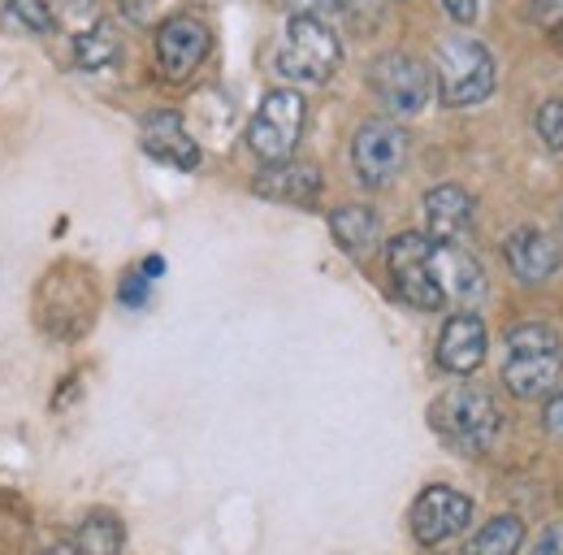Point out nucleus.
<instances>
[{"mask_svg":"<svg viewBox=\"0 0 563 555\" xmlns=\"http://www.w3.org/2000/svg\"><path fill=\"white\" fill-rule=\"evenodd\" d=\"M429 421L442 434V443H451L464 456H482V451H490L494 434L503 425V413H498L490 391H482V387H455V391H446L429 409Z\"/></svg>","mask_w":563,"mask_h":555,"instance_id":"nucleus-1","label":"nucleus"},{"mask_svg":"<svg viewBox=\"0 0 563 555\" xmlns=\"http://www.w3.org/2000/svg\"><path fill=\"white\" fill-rule=\"evenodd\" d=\"M560 378V339L551 326H516L507 335V360H503V382L516 400H538L551 391Z\"/></svg>","mask_w":563,"mask_h":555,"instance_id":"nucleus-2","label":"nucleus"},{"mask_svg":"<svg viewBox=\"0 0 563 555\" xmlns=\"http://www.w3.org/2000/svg\"><path fill=\"white\" fill-rule=\"evenodd\" d=\"M438 96L446 109H468V105H482L494 91V57L486 44L468 40V35H455L438 48Z\"/></svg>","mask_w":563,"mask_h":555,"instance_id":"nucleus-3","label":"nucleus"},{"mask_svg":"<svg viewBox=\"0 0 563 555\" xmlns=\"http://www.w3.org/2000/svg\"><path fill=\"white\" fill-rule=\"evenodd\" d=\"M339 35L321 18H290L278 44V74L290 83H325L339 69Z\"/></svg>","mask_w":563,"mask_h":555,"instance_id":"nucleus-4","label":"nucleus"},{"mask_svg":"<svg viewBox=\"0 0 563 555\" xmlns=\"http://www.w3.org/2000/svg\"><path fill=\"white\" fill-rule=\"evenodd\" d=\"M303 135V96L295 87H278L261 100L252 127H247V143L265 165H278L295 156V143Z\"/></svg>","mask_w":563,"mask_h":555,"instance_id":"nucleus-5","label":"nucleus"},{"mask_svg":"<svg viewBox=\"0 0 563 555\" xmlns=\"http://www.w3.org/2000/svg\"><path fill=\"white\" fill-rule=\"evenodd\" d=\"M352 165H355V178L364 187H390L404 165H408V135L399 122L390 118H373L364 122L352 139Z\"/></svg>","mask_w":563,"mask_h":555,"instance_id":"nucleus-6","label":"nucleus"},{"mask_svg":"<svg viewBox=\"0 0 563 555\" xmlns=\"http://www.w3.org/2000/svg\"><path fill=\"white\" fill-rule=\"evenodd\" d=\"M386 265H390V278H395V291L421 308V313H433L442 308V291L433 282V243L417 235V230H404L399 239H390L386 248Z\"/></svg>","mask_w":563,"mask_h":555,"instance_id":"nucleus-7","label":"nucleus"},{"mask_svg":"<svg viewBox=\"0 0 563 555\" xmlns=\"http://www.w3.org/2000/svg\"><path fill=\"white\" fill-rule=\"evenodd\" d=\"M373 91L382 100L386 113L395 118H417L424 105H429V91H433V78L424 62L408 57V53H386L377 66H373Z\"/></svg>","mask_w":563,"mask_h":555,"instance_id":"nucleus-8","label":"nucleus"},{"mask_svg":"<svg viewBox=\"0 0 563 555\" xmlns=\"http://www.w3.org/2000/svg\"><path fill=\"white\" fill-rule=\"evenodd\" d=\"M209 48H212V35L209 26H205V18H196V13H174L156 31V62H161V74L169 83L191 78L200 69V62L209 57Z\"/></svg>","mask_w":563,"mask_h":555,"instance_id":"nucleus-9","label":"nucleus"},{"mask_svg":"<svg viewBox=\"0 0 563 555\" xmlns=\"http://www.w3.org/2000/svg\"><path fill=\"white\" fill-rule=\"evenodd\" d=\"M473 521V499L455 486H424L421 499L412 503V534L421 547H438L455 534H464Z\"/></svg>","mask_w":563,"mask_h":555,"instance_id":"nucleus-10","label":"nucleus"},{"mask_svg":"<svg viewBox=\"0 0 563 555\" xmlns=\"http://www.w3.org/2000/svg\"><path fill=\"white\" fill-rule=\"evenodd\" d=\"M433 282L442 291V304H460L473 308L486 295V274L482 265L460 248V243H433Z\"/></svg>","mask_w":563,"mask_h":555,"instance_id":"nucleus-11","label":"nucleus"},{"mask_svg":"<svg viewBox=\"0 0 563 555\" xmlns=\"http://www.w3.org/2000/svg\"><path fill=\"white\" fill-rule=\"evenodd\" d=\"M503 252H507V265H511V274L520 278V282H547V278L560 274L563 265L560 243L547 230H538V226L511 230L507 243H503Z\"/></svg>","mask_w":563,"mask_h":555,"instance_id":"nucleus-12","label":"nucleus"},{"mask_svg":"<svg viewBox=\"0 0 563 555\" xmlns=\"http://www.w3.org/2000/svg\"><path fill=\"white\" fill-rule=\"evenodd\" d=\"M482 360H486V326H482V317L455 313V317L442 326V335H438V364H442L446 373L468 378V373L482 369Z\"/></svg>","mask_w":563,"mask_h":555,"instance_id":"nucleus-13","label":"nucleus"},{"mask_svg":"<svg viewBox=\"0 0 563 555\" xmlns=\"http://www.w3.org/2000/svg\"><path fill=\"white\" fill-rule=\"evenodd\" d=\"M140 139H143V152H147L152 161L169 165V170L191 174V170L200 165V143L187 135V127H183L178 113H152V118L143 122Z\"/></svg>","mask_w":563,"mask_h":555,"instance_id":"nucleus-14","label":"nucleus"},{"mask_svg":"<svg viewBox=\"0 0 563 555\" xmlns=\"http://www.w3.org/2000/svg\"><path fill=\"white\" fill-rule=\"evenodd\" d=\"M424 226H429V239L438 243H460L473 226V196L455 183H442L424 196Z\"/></svg>","mask_w":563,"mask_h":555,"instance_id":"nucleus-15","label":"nucleus"},{"mask_svg":"<svg viewBox=\"0 0 563 555\" xmlns=\"http://www.w3.org/2000/svg\"><path fill=\"white\" fill-rule=\"evenodd\" d=\"M256 196L278 200V205L308 208L317 205V196H321V174H317V165H303V161H278L256 178Z\"/></svg>","mask_w":563,"mask_h":555,"instance_id":"nucleus-16","label":"nucleus"},{"mask_svg":"<svg viewBox=\"0 0 563 555\" xmlns=\"http://www.w3.org/2000/svg\"><path fill=\"white\" fill-rule=\"evenodd\" d=\"M330 230H334V239H339V248L343 252H352V257H364V252H373V243L382 239V221H377V213L364 205H343L330 213Z\"/></svg>","mask_w":563,"mask_h":555,"instance_id":"nucleus-17","label":"nucleus"},{"mask_svg":"<svg viewBox=\"0 0 563 555\" xmlns=\"http://www.w3.org/2000/svg\"><path fill=\"white\" fill-rule=\"evenodd\" d=\"M74 57H78V66H82V69H109L118 57H122L118 26L100 18L91 31H82V35L74 40Z\"/></svg>","mask_w":563,"mask_h":555,"instance_id":"nucleus-18","label":"nucleus"},{"mask_svg":"<svg viewBox=\"0 0 563 555\" xmlns=\"http://www.w3.org/2000/svg\"><path fill=\"white\" fill-rule=\"evenodd\" d=\"M520 543H525V521L520 516H494L473 534L464 555H516Z\"/></svg>","mask_w":563,"mask_h":555,"instance_id":"nucleus-19","label":"nucleus"},{"mask_svg":"<svg viewBox=\"0 0 563 555\" xmlns=\"http://www.w3.org/2000/svg\"><path fill=\"white\" fill-rule=\"evenodd\" d=\"M78 555H122V521L109 512H91L78 525Z\"/></svg>","mask_w":563,"mask_h":555,"instance_id":"nucleus-20","label":"nucleus"},{"mask_svg":"<svg viewBox=\"0 0 563 555\" xmlns=\"http://www.w3.org/2000/svg\"><path fill=\"white\" fill-rule=\"evenodd\" d=\"M9 18L18 26H26L31 35H48L53 31V9L48 0H9Z\"/></svg>","mask_w":563,"mask_h":555,"instance_id":"nucleus-21","label":"nucleus"},{"mask_svg":"<svg viewBox=\"0 0 563 555\" xmlns=\"http://www.w3.org/2000/svg\"><path fill=\"white\" fill-rule=\"evenodd\" d=\"M538 135H542L547 148L563 152V100H547L538 109Z\"/></svg>","mask_w":563,"mask_h":555,"instance_id":"nucleus-22","label":"nucleus"},{"mask_svg":"<svg viewBox=\"0 0 563 555\" xmlns=\"http://www.w3.org/2000/svg\"><path fill=\"white\" fill-rule=\"evenodd\" d=\"M161 4H165V0H122V13H126L131 22H143V26H147Z\"/></svg>","mask_w":563,"mask_h":555,"instance_id":"nucleus-23","label":"nucleus"},{"mask_svg":"<svg viewBox=\"0 0 563 555\" xmlns=\"http://www.w3.org/2000/svg\"><path fill=\"white\" fill-rule=\"evenodd\" d=\"M533 18L542 22V26H563V0H533Z\"/></svg>","mask_w":563,"mask_h":555,"instance_id":"nucleus-24","label":"nucleus"},{"mask_svg":"<svg viewBox=\"0 0 563 555\" xmlns=\"http://www.w3.org/2000/svg\"><path fill=\"white\" fill-rule=\"evenodd\" d=\"M442 9L455 18V22H477V13H482V0H442Z\"/></svg>","mask_w":563,"mask_h":555,"instance_id":"nucleus-25","label":"nucleus"},{"mask_svg":"<svg viewBox=\"0 0 563 555\" xmlns=\"http://www.w3.org/2000/svg\"><path fill=\"white\" fill-rule=\"evenodd\" d=\"M533 555H563V521H555V525H551V530L538 538Z\"/></svg>","mask_w":563,"mask_h":555,"instance_id":"nucleus-26","label":"nucleus"},{"mask_svg":"<svg viewBox=\"0 0 563 555\" xmlns=\"http://www.w3.org/2000/svg\"><path fill=\"white\" fill-rule=\"evenodd\" d=\"M286 4H290V18H295V13H299V18H321V13L334 9L339 0H286Z\"/></svg>","mask_w":563,"mask_h":555,"instance_id":"nucleus-27","label":"nucleus"},{"mask_svg":"<svg viewBox=\"0 0 563 555\" xmlns=\"http://www.w3.org/2000/svg\"><path fill=\"white\" fill-rule=\"evenodd\" d=\"M547 429H551V434H563V391L547 404Z\"/></svg>","mask_w":563,"mask_h":555,"instance_id":"nucleus-28","label":"nucleus"},{"mask_svg":"<svg viewBox=\"0 0 563 555\" xmlns=\"http://www.w3.org/2000/svg\"><path fill=\"white\" fill-rule=\"evenodd\" d=\"M143 282H147L143 274H131V282L122 286V300H126V304H140V300H143Z\"/></svg>","mask_w":563,"mask_h":555,"instance_id":"nucleus-29","label":"nucleus"},{"mask_svg":"<svg viewBox=\"0 0 563 555\" xmlns=\"http://www.w3.org/2000/svg\"><path fill=\"white\" fill-rule=\"evenodd\" d=\"M40 555H78V547H74V543H53L48 552H40Z\"/></svg>","mask_w":563,"mask_h":555,"instance_id":"nucleus-30","label":"nucleus"}]
</instances>
